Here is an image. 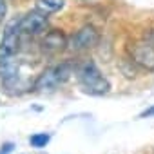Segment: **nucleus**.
Segmentation results:
<instances>
[{
	"instance_id": "1",
	"label": "nucleus",
	"mask_w": 154,
	"mask_h": 154,
	"mask_svg": "<svg viewBox=\"0 0 154 154\" xmlns=\"http://www.w3.org/2000/svg\"><path fill=\"white\" fill-rule=\"evenodd\" d=\"M78 78H80V85L87 94L93 96H103L109 93L111 84L105 76L100 72V69L96 67L94 62H85L80 69H78Z\"/></svg>"
},
{
	"instance_id": "2",
	"label": "nucleus",
	"mask_w": 154,
	"mask_h": 154,
	"mask_svg": "<svg viewBox=\"0 0 154 154\" xmlns=\"http://www.w3.org/2000/svg\"><path fill=\"white\" fill-rule=\"evenodd\" d=\"M71 76V65L69 63H62V65H56V67H49L45 69L35 82V89L36 91H42V93H51L54 91L58 85H62L67 78Z\"/></svg>"
},
{
	"instance_id": "3",
	"label": "nucleus",
	"mask_w": 154,
	"mask_h": 154,
	"mask_svg": "<svg viewBox=\"0 0 154 154\" xmlns=\"http://www.w3.org/2000/svg\"><path fill=\"white\" fill-rule=\"evenodd\" d=\"M20 20H11L2 35V40H0V58H8V56H15L20 45Z\"/></svg>"
},
{
	"instance_id": "4",
	"label": "nucleus",
	"mask_w": 154,
	"mask_h": 154,
	"mask_svg": "<svg viewBox=\"0 0 154 154\" xmlns=\"http://www.w3.org/2000/svg\"><path fill=\"white\" fill-rule=\"evenodd\" d=\"M131 62L145 71H154V44L150 40H138L131 45Z\"/></svg>"
},
{
	"instance_id": "5",
	"label": "nucleus",
	"mask_w": 154,
	"mask_h": 154,
	"mask_svg": "<svg viewBox=\"0 0 154 154\" xmlns=\"http://www.w3.org/2000/svg\"><path fill=\"white\" fill-rule=\"evenodd\" d=\"M47 26H49V20H47V15L35 9V11H29L26 13L22 18H20V29H22V35H29V36H36V35H42L47 31Z\"/></svg>"
},
{
	"instance_id": "6",
	"label": "nucleus",
	"mask_w": 154,
	"mask_h": 154,
	"mask_svg": "<svg viewBox=\"0 0 154 154\" xmlns=\"http://www.w3.org/2000/svg\"><path fill=\"white\" fill-rule=\"evenodd\" d=\"M98 42H100L98 31L93 26H84L71 36V40L67 42V47L72 51H87V49H93Z\"/></svg>"
},
{
	"instance_id": "7",
	"label": "nucleus",
	"mask_w": 154,
	"mask_h": 154,
	"mask_svg": "<svg viewBox=\"0 0 154 154\" xmlns=\"http://www.w3.org/2000/svg\"><path fill=\"white\" fill-rule=\"evenodd\" d=\"M0 80L9 93L13 87L20 85V63L15 56L0 58Z\"/></svg>"
},
{
	"instance_id": "8",
	"label": "nucleus",
	"mask_w": 154,
	"mask_h": 154,
	"mask_svg": "<svg viewBox=\"0 0 154 154\" xmlns=\"http://www.w3.org/2000/svg\"><path fill=\"white\" fill-rule=\"evenodd\" d=\"M67 47V36L60 31V29H53L47 31L44 40H42V49L49 54H56L60 51H63Z\"/></svg>"
},
{
	"instance_id": "9",
	"label": "nucleus",
	"mask_w": 154,
	"mask_h": 154,
	"mask_svg": "<svg viewBox=\"0 0 154 154\" xmlns=\"http://www.w3.org/2000/svg\"><path fill=\"white\" fill-rule=\"evenodd\" d=\"M65 0H35V8L45 15H53L58 13L60 9H63Z\"/></svg>"
},
{
	"instance_id": "10",
	"label": "nucleus",
	"mask_w": 154,
	"mask_h": 154,
	"mask_svg": "<svg viewBox=\"0 0 154 154\" xmlns=\"http://www.w3.org/2000/svg\"><path fill=\"white\" fill-rule=\"evenodd\" d=\"M49 140H51L49 134L38 132V134H33V136L29 138V143H31V147H35V149H44V147L49 143Z\"/></svg>"
},
{
	"instance_id": "11",
	"label": "nucleus",
	"mask_w": 154,
	"mask_h": 154,
	"mask_svg": "<svg viewBox=\"0 0 154 154\" xmlns=\"http://www.w3.org/2000/svg\"><path fill=\"white\" fill-rule=\"evenodd\" d=\"M13 147H15V145H13L11 141H8V143H4V145H2V149H0V154H9V152L13 150Z\"/></svg>"
},
{
	"instance_id": "12",
	"label": "nucleus",
	"mask_w": 154,
	"mask_h": 154,
	"mask_svg": "<svg viewBox=\"0 0 154 154\" xmlns=\"http://www.w3.org/2000/svg\"><path fill=\"white\" fill-rule=\"evenodd\" d=\"M6 11H8V4H6V0H0V22H2V18L6 17Z\"/></svg>"
},
{
	"instance_id": "13",
	"label": "nucleus",
	"mask_w": 154,
	"mask_h": 154,
	"mask_svg": "<svg viewBox=\"0 0 154 154\" xmlns=\"http://www.w3.org/2000/svg\"><path fill=\"white\" fill-rule=\"evenodd\" d=\"M150 116H154V105H152V107H149L147 111H143V112H141V118H150Z\"/></svg>"
}]
</instances>
